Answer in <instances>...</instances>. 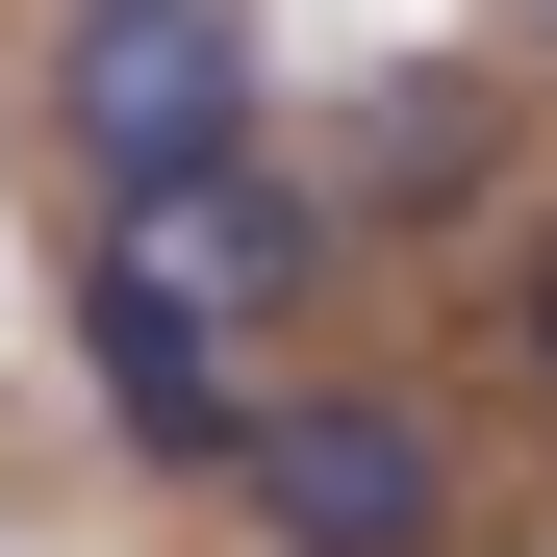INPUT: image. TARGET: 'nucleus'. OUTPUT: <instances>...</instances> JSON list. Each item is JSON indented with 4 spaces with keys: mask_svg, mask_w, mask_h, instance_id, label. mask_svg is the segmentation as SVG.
I'll use <instances>...</instances> for the list:
<instances>
[{
    "mask_svg": "<svg viewBox=\"0 0 557 557\" xmlns=\"http://www.w3.org/2000/svg\"><path fill=\"white\" fill-rule=\"evenodd\" d=\"M507 330H532V406H557V228H532V305H507Z\"/></svg>",
    "mask_w": 557,
    "mask_h": 557,
    "instance_id": "obj_6",
    "label": "nucleus"
},
{
    "mask_svg": "<svg viewBox=\"0 0 557 557\" xmlns=\"http://www.w3.org/2000/svg\"><path fill=\"white\" fill-rule=\"evenodd\" d=\"M102 278H127V305H177V330H278V305H305V203H278V177L228 152V177H152V203H102Z\"/></svg>",
    "mask_w": 557,
    "mask_h": 557,
    "instance_id": "obj_3",
    "label": "nucleus"
},
{
    "mask_svg": "<svg viewBox=\"0 0 557 557\" xmlns=\"http://www.w3.org/2000/svg\"><path fill=\"white\" fill-rule=\"evenodd\" d=\"M532 26H557V0H532Z\"/></svg>",
    "mask_w": 557,
    "mask_h": 557,
    "instance_id": "obj_7",
    "label": "nucleus"
},
{
    "mask_svg": "<svg viewBox=\"0 0 557 557\" xmlns=\"http://www.w3.org/2000/svg\"><path fill=\"white\" fill-rule=\"evenodd\" d=\"M51 127L102 152V203L228 177L253 152V26H228V0H76V26H51Z\"/></svg>",
    "mask_w": 557,
    "mask_h": 557,
    "instance_id": "obj_1",
    "label": "nucleus"
},
{
    "mask_svg": "<svg viewBox=\"0 0 557 557\" xmlns=\"http://www.w3.org/2000/svg\"><path fill=\"white\" fill-rule=\"evenodd\" d=\"M228 482H253L278 557H431V532H456V456H431L406 406H253Z\"/></svg>",
    "mask_w": 557,
    "mask_h": 557,
    "instance_id": "obj_2",
    "label": "nucleus"
},
{
    "mask_svg": "<svg viewBox=\"0 0 557 557\" xmlns=\"http://www.w3.org/2000/svg\"><path fill=\"white\" fill-rule=\"evenodd\" d=\"M456 177H482V76H381V102H355V203H381V228H431Z\"/></svg>",
    "mask_w": 557,
    "mask_h": 557,
    "instance_id": "obj_5",
    "label": "nucleus"
},
{
    "mask_svg": "<svg viewBox=\"0 0 557 557\" xmlns=\"http://www.w3.org/2000/svg\"><path fill=\"white\" fill-rule=\"evenodd\" d=\"M76 355H102V431L127 456H253V381H228V330H177V305H127V278H76Z\"/></svg>",
    "mask_w": 557,
    "mask_h": 557,
    "instance_id": "obj_4",
    "label": "nucleus"
}]
</instances>
